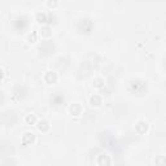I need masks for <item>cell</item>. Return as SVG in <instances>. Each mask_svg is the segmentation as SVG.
I'll use <instances>...</instances> for the list:
<instances>
[{"instance_id":"1","label":"cell","mask_w":166,"mask_h":166,"mask_svg":"<svg viewBox=\"0 0 166 166\" xmlns=\"http://www.w3.org/2000/svg\"><path fill=\"white\" fill-rule=\"evenodd\" d=\"M35 142V135L32 132H26L23 136H22V144L23 145H30Z\"/></svg>"},{"instance_id":"2","label":"cell","mask_w":166,"mask_h":166,"mask_svg":"<svg viewBox=\"0 0 166 166\" xmlns=\"http://www.w3.org/2000/svg\"><path fill=\"white\" fill-rule=\"evenodd\" d=\"M135 130L138 134H145L148 130V124L147 122H138L136 123V126H135Z\"/></svg>"},{"instance_id":"3","label":"cell","mask_w":166,"mask_h":166,"mask_svg":"<svg viewBox=\"0 0 166 166\" xmlns=\"http://www.w3.org/2000/svg\"><path fill=\"white\" fill-rule=\"evenodd\" d=\"M44 81L48 83V85H52V83H55L57 81V75H56V73H53V72H48L47 74L44 75Z\"/></svg>"},{"instance_id":"4","label":"cell","mask_w":166,"mask_h":166,"mask_svg":"<svg viewBox=\"0 0 166 166\" xmlns=\"http://www.w3.org/2000/svg\"><path fill=\"white\" fill-rule=\"evenodd\" d=\"M70 113L74 115H79L82 113V108L79 104H73V105L70 106Z\"/></svg>"},{"instance_id":"5","label":"cell","mask_w":166,"mask_h":166,"mask_svg":"<svg viewBox=\"0 0 166 166\" xmlns=\"http://www.w3.org/2000/svg\"><path fill=\"white\" fill-rule=\"evenodd\" d=\"M97 164H99V165H110L112 161H110V158H109V157H108L106 155H101V156H99Z\"/></svg>"},{"instance_id":"6","label":"cell","mask_w":166,"mask_h":166,"mask_svg":"<svg viewBox=\"0 0 166 166\" xmlns=\"http://www.w3.org/2000/svg\"><path fill=\"white\" fill-rule=\"evenodd\" d=\"M38 128H39L42 132H47L49 130V123L47 121H40L38 123Z\"/></svg>"},{"instance_id":"7","label":"cell","mask_w":166,"mask_h":166,"mask_svg":"<svg viewBox=\"0 0 166 166\" xmlns=\"http://www.w3.org/2000/svg\"><path fill=\"white\" fill-rule=\"evenodd\" d=\"M90 103H91V105H92V106H99L101 104V97L97 96V95H95V96L91 97Z\"/></svg>"},{"instance_id":"8","label":"cell","mask_w":166,"mask_h":166,"mask_svg":"<svg viewBox=\"0 0 166 166\" xmlns=\"http://www.w3.org/2000/svg\"><path fill=\"white\" fill-rule=\"evenodd\" d=\"M25 121H26V123H29V124H34L36 122L35 114H27L26 118H25Z\"/></svg>"},{"instance_id":"9","label":"cell","mask_w":166,"mask_h":166,"mask_svg":"<svg viewBox=\"0 0 166 166\" xmlns=\"http://www.w3.org/2000/svg\"><path fill=\"white\" fill-rule=\"evenodd\" d=\"M36 38H38V34H36L35 31H32L31 34H29V36H27V40L30 42V43H34V42H36Z\"/></svg>"},{"instance_id":"10","label":"cell","mask_w":166,"mask_h":166,"mask_svg":"<svg viewBox=\"0 0 166 166\" xmlns=\"http://www.w3.org/2000/svg\"><path fill=\"white\" fill-rule=\"evenodd\" d=\"M36 18H38V22H40V23H44L45 21H47V14H45V13H38V16H36Z\"/></svg>"},{"instance_id":"11","label":"cell","mask_w":166,"mask_h":166,"mask_svg":"<svg viewBox=\"0 0 166 166\" xmlns=\"http://www.w3.org/2000/svg\"><path fill=\"white\" fill-rule=\"evenodd\" d=\"M42 35H43V36H49V35H51V27H48V26L42 27Z\"/></svg>"},{"instance_id":"12","label":"cell","mask_w":166,"mask_h":166,"mask_svg":"<svg viewBox=\"0 0 166 166\" xmlns=\"http://www.w3.org/2000/svg\"><path fill=\"white\" fill-rule=\"evenodd\" d=\"M155 162L157 165H166V158H165V157H162V156H160L158 158L155 160Z\"/></svg>"},{"instance_id":"13","label":"cell","mask_w":166,"mask_h":166,"mask_svg":"<svg viewBox=\"0 0 166 166\" xmlns=\"http://www.w3.org/2000/svg\"><path fill=\"white\" fill-rule=\"evenodd\" d=\"M47 5L49 8H55L57 5V0H47Z\"/></svg>"},{"instance_id":"14","label":"cell","mask_w":166,"mask_h":166,"mask_svg":"<svg viewBox=\"0 0 166 166\" xmlns=\"http://www.w3.org/2000/svg\"><path fill=\"white\" fill-rule=\"evenodd\" d=\"M95 86L96 87H101L103 85H104V81L101 79V78H96V79H95V83H94Z\"/></svg>"}]
</instances>
